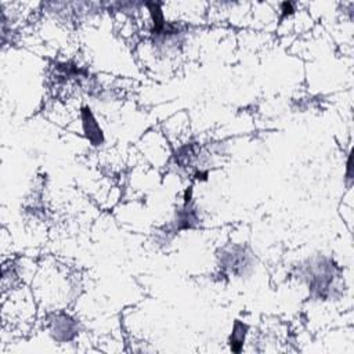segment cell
I'll return each instance as SVG.
<instances>
[{
	"mask_svg": "<svg viewBox=\"0 0 354 354\" xmlns=\"http://www.w3.org/2000/svg\"><path fill=\"white\" fill-rule=\"evenodd\" d=\"M337 267L328 257H315L300 266V277L307 281L313 299L332 300L339 293Z\"/></svg>",
	"mask_w": 354,
	"mask_h": 354,
	"instance_id": "6da1fadb",
	"label": "cell"
},
{
	"mask_svg": "<svg viewBox=\"0 0 354 354\" xmlns=\"http://www.w3.org/2000/svg\"><path fill=\"white\" fill-rule=\"evenodd\" d=\"M254 266L253 254L249 253L243 246L234 245L227 248L220 254V267L235 277L248 275Z\"/></svg>",
	"mask_w": 354,
	"mask_h": 354,
	"instance_id": "7a4b0ae2",
	"label": "cell"
},
{
	"mask_svg": "<svg viewBox=\"0 0 354 354\" xmlns=\"http://www.w3.org/2000/svg\"><path fill=\"white\" fill-rule=\"evenodd\" d=\"M47 330L53 340L58 343H69L76 339L79 333V324L68 313L57 311L47 318Z\"/></svg>",
	"mask_w": 354,
	"mask_h": 354,
	"instance_id": "3957f363",
	"label": "cell"
},
{
	"mask_svg": "<svg viewBox=\"0 0 354 354\" xmlns=\"http://www.w3.org/2000/svg\"><path fill=\"white\" fill-rule=\"evenodd\" d=\"M201 223V216H199V210L196 209V206L194 205V202L191 203H183L181 207H178L174 213V217L171 220V223L169 224L167 230L173 234L178 232V231H187V230H192L195 227H198Z\"/></svg>",
	"mask_w": 354,
	"mask_h": 354,
	"instance_id": "277c9868",
	"label": "cell"
},
{
	"mask_svg": "<svg viewBox=\"0 0 354 354\" xmlns=\"http://www.w3.org/2000/svg\"><path fill=\"white\" fill-rule=\"evenodd\" d=\"M80 120H82V130L93 147H101L105 141V136L102 127L100 126L95 115L93 113L88 105L82 106L80 109Z\"/></svg>",
	"mask_w": 354,
	"mask_h": 354,
	"instance_id": "5b68a950",
	"label": "cell"
},
{
	"mask_svg": "<svg viewBox=\"0 0 354 354\" xmlns=\"http://www.w3.org/2000/svg\"><path fill=\"white\" fill-rule=\"evenodd\" d=\"M248 330H249L248 324H245L239 319H236L234 322L232 330H231V335H230V339H228V344H230L231 351H234V353H241L242 351L246 336H248Z\"/></svg>",
	"mask_w": 354,
	"mask_h": 354,
	"instance_id": "8992f818",
	"label": "cell"
},
{
	"mask_svg": "<svg viewBox=\"0 0 354 354\" xmlns=\"http://www.w3.org/2000/svg\"><path fill=\"white\" fill-rule=\"evenodd\" d=\"M279 11H281L282 18L290 17V15L295 12V4H293L292 1H283V3H281Z\"/></svg>",
	"mask_w": 354,
	"mask_h": 354,
	"instance_id": "52a82bcc",
	"label": "cell"
},
{
	"mask_svg": "<svg viewBox=\"0 0 354 354\" xmlns=\"http://www.w3.org/2000/svg\"><path fill=\"white\" fill-rule=\"evenodd\" d=\"M351 153H348L347 156V162H346V180H347V185L351 184L353 181V174H351Z\"/></svg>",
	"mask_w": 354,
	"mask_h": 354,
	"instance_id": "ba28073f",
	"label": "cell"
}]
</instances>
